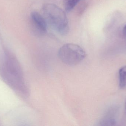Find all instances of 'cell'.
Here are the masks:
<instances>
[{
	"label": "cell",
	"mask_w": 126,
	"mask_h": 126,
	"mask_svg": "<svg viewBox=\"0 0 126 126\" xmlns=\"http://www.w3.org/2000/svg\"><path fill=\"white\" fill-rule=\"evenodd\" d=\"M81 0H64L63 4L65 10L67 12L72 10Z\"/></svg>",
	"instance_id": "5"
},
{
	"label": "cell",
	"mask_w": 126,
	"mask_h": 126,
	"mask_svg": "<svg viewBox=\"0 0 126 126\" xmlns=\"http://www.w3.org/2000/svg\"><path fill=\"white\" fill-rule=\"evenodd\" d=\"M44 17L53 29L62 35L69 31V23L65 12L53 4H44L42 7Z\"/></svg>",
	"instance_id": "1"
},
{
	"label": "cell",
	"mask_w": 126,
	"mask_h": 126,
	"mask_svg": "<svg viewBox=\"0 0 126 126\" xmlns=\"http://www.w3.org/2000/svg\"><path fill=\"white\" fill-rule=\"evenodd\" d=\"M123 34L124 35L126 36V24L123 28Z\"/></svg>",
	"instance_id": "6"
},
{
	"label": "cell",
	"mask_w": 126,
	"mask_h": 126,
	"mask_svg": "<svg viewBox=\"0 0 126 126\" xmlns=\"http://www.w3.org/2000/svg\"><path fill=\"white\" fill-rule=\"evenodd\" d=\"M125 109H126V104H125Z\"/></svg>",
	"instance_id": "7"
},
{
	"label": "cell",
	"mask_w": 126,
	"mask_h": 126,
	"mask_svg": "<svg viewBox=\"0 0 126 126\" xmlns=\"http://www.w3.org/2000/svg\"><path fill=\"white\" fill-rule=\"evenodd\" d=\"M119 85L120 88L126 87V66L121 67L119 72Z\"/></svg>",
	"instance_id": "4"
},
{
	"label": "cell",
	"mask_w": 126,
	"mask_h": 126,
	"mask_svg": "<svg viewBox=\"0 0 126 126\" xmlns=\"http://www.w3.org/2000/svg\"><path fill=\"white\" fill-rule=\"evenodd\" d=\"M58 55L63 63L73 66L77 65L83 60L86 57V53L79 45L73 43H67L60 48Z\"/></svg>",
	"instance_id": "2"
},
{
	"label": "cell",
	"mask_w": 126,
	"mask_h": 126,
	"mask_svg": "<svg viewBox=\"0 0 126 126\" xmlns=\"http://www.w3.org/2000/svg\"><path fill=\"white\" fill-rule=\"evenodd\" d=\"M32 23L38 32L45 34L47 31V23L44 16L37 12H34L31 15Z\"/></svg>",
	"instance_id": "3"
}]
</instances>
